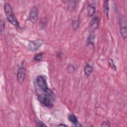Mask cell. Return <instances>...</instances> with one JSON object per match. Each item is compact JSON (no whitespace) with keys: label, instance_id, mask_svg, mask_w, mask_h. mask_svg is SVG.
<instances>
[{"label":"cell","instance_id":"1","mask_svg":"<svg viewBox=\"0 0 127 127\" xmlns=\"http://www.w3.org/2000/svg\"><path fill=\"white\" fill-rule=\"evenodd\" d=\"M36 83L37 86L42 92L41 94L51 97L53 92L51 89H50L47 85V82L46 77L43 75H39L36 77Z\"/></svg>","mask_w":127,"mask_h":127},{"label":"cell","instance_id":"2","mask_svg":"<svg viewBox=\"0 0 127 127\" xmlns=\"http://www.w3.org/2000/svg\"><path fill=\"white\" fill-rule=\"evenodd\" d=\"M4 13L8 21L16 28H20L19 23L13 13L11 6L9 3L5 2L4 5Z\"/></svg>","mask_w":127,"mask_h":127},{"label":"cell","instance_id":"3","mask_svg":"<svg viewBox=\"0 0 127 127\" xmlns=\"http://www.w3.org/2000/svg\"><path fill=\"white\" fill-rule=\"evenodd\" d=\"M50 97L43 94L38 95V99L39 102L45 107L51 108L53 106V104Z\"/></svg>","mask_w":127,"mask_h":127},{"label":"cell","instance_id":"4","mask_svg":"<svg viewBox=\"0 0 127 127\" xmlns=\"http://www.w3.org/2000/svg\"><path fill=\"white\" fill-rule=\"evenodd\" d=\"M120 25V32L121 36L126 39L127 37V25L126 21L124 17L121 16L120 18L119 21Z\"/></svg>","mask_w":127,"mask_h":127},{"label":"cell","instance_id":"5","mask_svg":"<svg viewBox=\"0 0 127 127\" xmlns=\"http://www.w3.org/2000/svg\"><path fill=\"white\" fill-rule=\"evenodd\" d=\"M38 8L36 6H34L32 7V8L31 9L28 15V19L29 21H30L31 22L33 23H35L38 19Z\"/></svg>","mask_w":127,"mask_h":127},{"label":"cell","instance_id":"6","mask_svg":"<svg viewBox=\"0 0 127 127\" xmlns=\"http://www.w3.org/2000/svg\"><path fill=\"white\" fill-rule=\"evenodd\" d=\"M42 42L40 40H34L29 42L28 44L29 49L32 52L38 50L42 45Z\"/></svg>","mask_w":127,"mask_h":127},{"label":"cell","instance_id":"7","mask_svg":"<svg viewBox=\"0 0 127 127\" xmlns=\"http://www.w3.org/2000/svg\"><path fill=\"white\" fill-rule=\"evenodd\" d=\"M26 76V69L24 67H20L17 73L16 78L18 83L22 84L24 81V80Z\"/></svg>","mask_w":127,"mask_h":127},{"label":"cell","instance_id":"8","mask_svg":"<svg viewBox=\"0 0 127 127\" xmlns=\"http://www.w3.org/2000/svg\"><path fill=\"white\" fill-rule=\"evenodd\" d=\"M100 22V18L99 17H94L91 21L90 26L92 31L95 30L99 26Z\"/></svg>","mask_w":127,"mask_h":127},{"label":"cell","instance_id":"9","mask_svg":"<svg viewBox=\"0 0 127 127\" xmlns=\"http://www.w3.org/2000/svg\"><path fill=\"white\" fill-rule=\"evenodd\" d=\"M96 8L95 4L93 3L89 4L87 7V14L89 17H91L94 15L95 13Z\"/></svg>","mask_w":127,"mask_h":127},{"label":"cell","instance_id":"10","mask_svg":"<svg viewBox=\"0 0 127 127\" xmlns=\"http://www.w3.org/2000/svg\"><path fill=\"white\" fill-rule=\"evenodd\" d=\"M103 11L106 16L108 19H109V1L105 0L103 3Z\"/></svg>","mask_w":127,"mask_h":127},{"label":"cell","instance_id":"11","mask_svg":"<svg viewBox=\"0 0 127 127\" xmlns=\"http://www.w3.org/2000/svg\"><path fill=\"white\" fill-rule=\"evenodd\" d=\"M84 71L86 76H89L93 71L92 67L88 64H86L84 68Z\"/></svg>","mask_w":127,"mask_h":127},{"label":"cell","instance_id":"12","mask_svg":"<svg viewBox=\"0 0 127 127\" xmlns=\"http://www.w3.org/2000/svg\"><path fill=\"white\" fill-rule=\"evenodd\" d=\"M68 121L71 122V123H72L74 126L77 124L78 122V120H77V117L73 114H70L68 115Z\"/></svg>","mask_w":127,"mask_h":127},{"label":"cell","instance_id":"13","mask_svg":"<svg viewBox=\"0 0 127 127\" xmlns=\"http://www.w3.org/2000/svg\"><path fill=\"white\" fill-rule=\"evenodd\" d=\"M95 35L93 33H91L87 39V46H93L94 41Z\"/></svg>","mask_w":127,"mask_h":127},{"label":"cell","instance_id":"14","mask_svg":"<svg viewBox=\"0 0 127 127\" xmlns=\"http://www.w3.org/2000/svg\"><path fill=\"white\" fill-rule=\"evenodd\" d=\"M77 1H75V0H70L68 1V9L69 11H71L73 10L74 9V8L76 7V3L77 2Z\"/></svg>","mask_w":127,"mask_h":127},{"label":"cell","instance_id":"15","mask_svg":"<svg viewBox=\"0 0 127 127\" xmlns=\"http://www.w3.org/2000/svg\"><path fill=\"white\" fill-rule=\"evenodd\" d=\"M79 25V21L78 19H75L72 21V27L74 30H76Z\"/></svg>","mask_w":127,"mask_h":127},{"label":"cell","instance_id":"16","mask_svg":"<svg viewBox=\"0 0 127 127\" xmlns=\"http://www.w3.org/2000/svg\"><path fill=\"white\" fill-rule=\"evenodd\" d=\"M43 57V53H38V54H37L34 56L33 59L36 62H39L42 59Z\"/></svg>","mask_w":127,"mask_h":127},{"label":"cell","instance_id":"17","mask_svg":"<svg viewBox=\"0 0 127 127\" xmlns=\"http://www.w3.org/2000/svg\"><path fill=\"white\" fill-rule=\"evenodd\" d=\"M109 65H110V67H111L114 70L116 71V70H117L116 66V65L115 64L113 59H109Z\"/></svg>","mask_w":127,"mask_h":127},{"label":"cell","instance_id":"18","mask_svg":"<svg viewBox=\"0 0 127 127\" xmlns=\"http://www.w3.org/2000/svg\"><path fill=\"white\" fill-rule=\"evenodd\" d=\"M111 126V123L109 121H104L101 125L102 127H109Z\"/></svg>","mask_w":127,"mask_h":127},{"label":"cell","instance_id":"19","mask_svg":"<svg viewBox=\"0 0 127 127\" xmlns=\"http://www.w3.org/2000/svg\"><path fill=\"white\" fill-rule=\"evenodd\" d=\"M74 68L72 65H69L67 67V70L68 72H72L74 71Z\"/></svg>","mask_w":127,"mask_h":127},{"label":"cell","instance_id":"20","mask_svg":"<svg viewBox=\"0 0 127 127\" xmlns=\"http://www.w3.org/2000/svg\"><path fill=\"white\" fill-rule=\"evenodd\" d=\"M38 127H46L47 126L43 123L42 122H40L38 123V125H37Z\"/></svg>","mask_w":127,"mask_h":127},{"label":"cell","instance_id":"21","mask_svg":"<svg viewBox=\"0 0 127 127\" xmlns=\"http://www.w3.org/2000/svg\"><path fill=\"white\" fill-rule=\"evenodd\" d=\"M58 126H64V127H67V126L66 125H64V124H60Z\"/></svg>","mask_w":127,"mask_h":127}]
</instances>
